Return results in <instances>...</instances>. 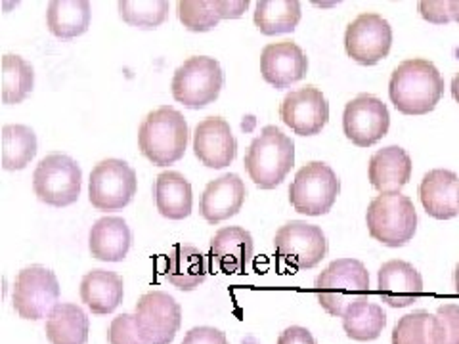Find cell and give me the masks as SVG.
I'll use <instances>...</instances> for the list:
<instances>
[{
    "label": "cell",
    "mask_w": 459,
    "mask_h": 344,
    "mask_svg": "<svg viewBox=\"0 0 459 344\" xmlns=\"http://www.w3.org/2000/svg\"><path fill=\"white\" fill-rule=\"evenodd\" d=\"M280 117L295 134L314 136L322 133L329 121V104L320 89L308 84L283 98Z\"/></svg>",
    "instance_id": "9a60e30c"
},
{
    "label": "cell",
    "mask_w": 459,
    "mask_h": 344,
    "mask_svg": "<svg viewBox=\"0 0 459 344\" xmlns=\"http://www.w3.org/2000/svg\"><path fill=\"white\" fill-rule=\"evenodd\" d=\"M136 323L146 344H170L182 325L180 305L165 291L143 293L136 303Z\"/></svg>",
    "instance_id": "4fadbf2b"
},
{
    "label": "cell",
    "mask_w": 459,
    "mask_h": 344,
    "mask_svg": "<svg viewBox=\"0 0 459 344\" xmlns=\"http://www.w3.org/2000/svg\"><path fill=\"white\" fill-rule=\"evenodd\" d=\"M133 232L119 217H106L96 220L91 229L89 247L96 261L121 262L131 251Z\"/></svg>",
    "instance_id": "603a6c76"
},
{
    "label": "cell",
    "mask_w": 459,
    "mask_h": 344,
    "mask_svg": "<svg viewBox=\"0 0 459 344\" xmlns=\"http://www.w3.org/2000/svg\"><path fill=\"white\" fill-rule=\"evenodd\" d=\"M194 153L209 168H224L236 159L238 142L228 121L207 117L195 126Z\"/></svg>",
    "instance_id": "2e32d148"
},
{
    "label": "cell",
    "mask_w": 459,
    "mask_h": 344,
    "mask_svg": "<svg viewBox=\"0 0 459 344\" xmlns=\"http://www.w3.org/2000/svg\"><path fill=\"white\" fill-rule=\"evenodd\" d=\"M452 96H454V99L455 102L459 104V73L454 77V81H452Z\"/></svg>",
    "instance_id": "b9f144b4"
},
{
    "label": "cell",
    "mask_w": 459,
    "mask_h": 344,
    "mask_svg": "<svg viewBox=\"0 0 459 344\" xmlns=\"http://www.w3.org/2000/svg\"><path fill=\"white\" fill-rule=\"evenodd\" d=\"M278 344H316V339L312 337V333L307 327L291 325L280 335Z\"/></svg>",
    "instance_id": "ab89813d"
},
{
    "label": "cell",
    "mask_w": 459,
    "mask_h": 344,
    "mask_svg": "<svg viewBox=\"0 0 459 344\" xmlns=\"http://www.w3.org/2000/svg\"><path fill=\"white\" fill-rule=\"evenodd\" d=\"M155 205L165 219L184 220L190 217L194 205L192 184L186 180L180 172L167 170L161 172L153 185Z\"/></svg>",
    "instance_id": "484cf974"
},
{
    "label": "cell",
    "mask_w": 459,
    "mask_h": 344,
    "mask_svg": "<svg viewBox=\"0 0 459 344\" xmlns=\"http://www.w3.org/2000/svg\"><path fill=\"white\" fill-rule=\"evenodd\" d=\"M454 281H455V293L459 295V262L455 266V274H454Z\"/></svg>",
    "instance_id": "7bdbcfd3"
},
{
    "label": "cell",
    "mask_w": 459,
    "mask_h": 344,
    "mask_svg": "<svg viewBox=\"0 0 459 344\" xmlns=\"http://www.w3.org/2000/svg\"><path fill=\"white\" fill-rule=\"evenodd\" d=\"M89 318L81 306L60 303L47 318V339L52 344H86Z\"/></svg>",
    "instance_id": "4316f807"
},
{
    "label": "cell",
    "mask_w": 459,
    "mask_h": 344,
    "mask_svg": "<svg viewBox=\"0 0 459 344\" xmlns=\"http://www.w3.org/2000/svg\"><path fill=\"white\" fill-rule=\"evenodd\" d=\"M450 12H452V20L459 23V0H450Z\"/></svg>",
    "instance_id": "60d3db41"
},
{
    "label": "cell",
    "mask_w": 459,
    "mask_h": 344,
    "mask_svg": "<svg viewBox=\"0 0 459 344\" xmlns=\"http://www.w3.org/2000/svg\"><path fill=\"white\" fill-rule=\"evenodd\" d=\"M393 29L383 16L373 12L360 13L344 33V50L360 65H376L389 56Z\"/></svg>",
    "instance_id": "7c38bea8"
},
{
    "label": "cell",
    "mask_w": 459,
    "mask_h": 344,
    "mask_svg": "<svg viewBox=\"0 0 459 344\" xmlns=\"http://www.w3.org/2000/svg\"><path fill=\"white\" fill-rule=\"evenodd\" d=\"M247 190L238 175H224L207 184L201 195V217L209 224H221L236 217L246 203Z\"/></svg>",
    "instance_id": "ffe728a7"
},
{
    "label": "cell",
    "mask_w": 459,
    "mask_h": 344,
    "mask_svg": "<svg viewBox=\"0 0 459 344\" xmlns=\"http://www.w3.org/2000/svg\"><path fill=\"white\" fill-rule=\"evenodd\" d=\"M393 344H437L435 315L418 310L400 318L393 331Z\"/></svg>",
    "instance_id": "836d02e7"
},
{
    "label": "cell",
    "mask_w": 459,
    "mask_h": 344,
    "mask_svg": "<svg viewBox=\"0 0 459 344\" xmlns=\"http://www.w3.org/2000/svg\"><path fill=\"white\" fill-rule=\"evenodd\" d=\"M369 236L386 247H402L415 236L418 212L413 201L402 194H381L366 212Z\"/></svg>",
    "instance_id": "5b68a950"
},
{
    "label": "cell",
    "mask_w": 459,
    "mask_h": 344,
    "mask_svg": "<svg viewBox=\"0 0 459 344\" xmlns=\"http://www.w3.org/2000/svg\"><path fill=\"white\" fill-rule=\"evenodd\" d=\"M420 13L423 20L437 25L452 22L450 3H427V0H423V3H420Z\"/></svg>",
    "instance_id": "f35d334b"
},
{
    "label": "cell",
    "mask_w": 459,
    "mask_h": 344,
    "mask_svg": "<svg viewBox=\"0 0 459 344\" xmlns=\"http://www.w3.org/2000/svg\"><path fill=\"white\" fill-rule=\"evenodd\" d=\"M442 94V75L435 64L421 57L402 62L389 81L391 102L404 115H427L437 108Z\"/></svg>",
    "instance_id": "6da1fadb"
},
{
    "label": "cell",
    "mask_w": 459,
    "mask_h": 344,
    "mask_svg": "<svg viewBox=\"0 0 459 344\" xmlns=\"http://www.w3.org/2000/svg\"><path fill=\"white\" fill-rule=\"evenodd\" d=\"M339 192L341 180L335 170L322 161H310L297 172L290 185V203L307 217H322L332 211Z\"/></svg>",
    "instance_id": "52a82bcc"
},
{
    "label": "cell",
    "mask_w": 459,
    "mask_h": 344,
    "mask_svg": "<svg viewBox=\"0 0 459 344\" xmlns=\"http://www.w3.org/2000/svg\"><path fill=\"white\" fill-rule=\"evenodd\" d=\"M391 113L379 98L360 94L342 113V131L358 148H369L389 133Z\"/></svg>",
    "instance_id": "5bb4252c"
},
{
    "label": "cell",
    "mask_w": 459,
    "mask_h": 344,
    "mask_svg": "<svg viewBox=\"0 0 459 344\" xmlns=\"http://www.w3.org/2000/svg\"><path fill=\"white\" fill-rule=\"evenodd\" d=\"M82 170L64 153H50L35 168V195L50 207H69L81 195Z\"/></svg>",
    "instance_id": "ba28073f"
},
{
    "label": "cell",
    "mask_w": 459,
    "mask_h": 344,
    "mask_svg": "<svg viewBox=\"0 0 459 344\" xmlns=\"http://www.w3.org/2000/svg\"><path fill=\"white\" fill-rule=\"evenodd\" d=\"M37 155V134L25 125H6L3 128V167L22 170Z\"/></svg>",
    "instance_id": "4dcf8cb0"
},
{
    "label": "cell",
    "mask_w": 459,
    "mask_h": 344,
    "mask_svg": "<svg viewBox=\"0 0 459 344\" xmlns=\"http://www.w3.org/2000/svg\"><path fill=\"white\" fill-rule=\"evenodd\" d=\"M188 123L175 108H157L146 115L138 131L142 155L157 167L180 161L188 148Z\"/></svg>",
    "instance_id": "7a4b0ae2"
},
{
    "label": "cell",
    "mask_w": 459,
    "mask_h": 344,
    "mask_svg": "<svg viewBox=\"0 0 459 344\" xmlns=\"http://www.w3.org/2000/svg\"><path fill=\"white\" fill-rule=\"evenodd\" d=\"M411 159L398 146L383 148L373 153L368 167V176L373 188L381 194H400L411 178Z\"/></svg>",
    "instance_id": "7402d4cb"
},
{
    "label": "cell",
    "mask_w": 459,
    "mask_h": 344,
    "mask_svg": "<svg viewBox=\"0 0 459 344\" xmlns=\"http://www.w3.org/2000/svg\"><path fill=\"white\" fill-rule=\"evenodd\" d=\"M420 199L429 217L450 220L459 214V176L452 170H429L420 184Z\"/></svg>",
    "instance_id": "d6986e66"
},
{
    "label": "cell",
    "mask_w": 459,
    "mask_h": 344,
    "mask_svg": "<svg viewBox=\"0 0 459 344\" xmlns=\"http://www.w3.org/2000/svg\"><path fill=\"white\" fill-rule=\"evenodd\" d=\"M123 278L115 271L96 268L81 281V298L92 314H111L123 303Z\"/></svg>",
    "instance_id": "d4e9b609"
},
{
    "label": "cell",
    "mask_w": 459,
    "mask_h": 344,
    "mask_svg": "<svg viewBox=\"0 0 459 344\" xmlns=\"http://www.w3.org/2000/svg\"><path fill=\"white\" fill-rule=\"evenodd\" d=\"M35 71L22 56L6 54L3 57V102L22 104L33 92Z\"/></svg>",
    "instance_id": "1f68e13d"
},
{
    "label": "cell",
    "mask_w": 459,
    "mask_h": 344,
    "mask_svg": "<svg viewBox=\"0 0 459 344\" xmlns=\"http://www.w3.org/2000/svg\"><path fill=\"white\" fill-rule=\"evenodd\" d=\"M314 293L327 314L342 318L351 305L369 297V271L360 261L339 258L316 278Z\"/></svg>",
    "instance_id": "3957f363"
},
{
    "label": "cell",
    "mask_w": 459,
    "mask_h": 344,
    "mask_svg": "<svg viewBox=\"0 0 459 344\" xmlns=\"http://www.w3.org/2000/svg\"><path fill=\"white\" fill-rule=\"evenodd\" d=\"M274 249L287 266L295 270H310L325 258L327 239L320 226L291 220L276 232Z\"/></svg>",
    "instance_id": "8fae6325"
},
{
    "label": "cell",
    "mask_w": 459,
    "mask_h": 344,
    "mask_svg": "<svg viewBox=\"0 0 459 344\" xmlns=\"http://www.w3.org/2000/svg\"><path fill=\"white\" fill-rule=\"evenodd\" d=\"M47 25L57 39H75L89 31L91 4L84 0H54L47 10Z\"/></svg>",
    "instance_id": "83f0119b"
},
{
    "label": "cell",
    "mask_w": 459,
    "mask_h": 344,
    "mask_svg": "<svg viewBox=\"0 0 459 344\" xmlns=\"http://www.w3.org/2000/svg\"><path fill=\"white\" fill-rule=\"evenodd\" d=\"M300 22V3L297 0H263L255 8V25L268 37L291 33Z\"/></svg>",
    "instance_id": "f546056e"
},
{
    "label": "cell",
    "mask_w": 459,
    "mask_h": 344,
    "mask_svg": "<svg viewBox=\"0 0 459 344\" xmlns=\"http://www.w3.org/2000/svg\"><path fill=\"white\" fill-rule=\"evenodd\" d=\"M178 20L184 23L188 31L207 33L212 27H217L222 18L221 0H180L177 4Z\"/></svg>",
    "instance_id": "d6a6232c"
},
{
    "label": "cell",
    "mask_w": 459,
    "mask_h": 344,
    "mask_svg": "<svg viewBox=\"0 0 459 344\" xmlns=\"http://www.w3.org/2000/svg\"><path fill=\"white\" fill-rule=\"evenodd\" d=\"M224 86V73L214 57H188L172 77V96L178 104L201 109L219 98Z\"/></svg>",
    "instance_id": "8992f818"
},
{
    "label": "cell",
    "mask_w": 459,
    "mask_h": 344,
    "mask_svg": "<svg viewBox=\"0 0 459 344\" xmlns=\"http://www.w3.org/2000/svg\"><path fill=\"white\" fill-rule=\"evenodd\" d=\"M108 340L109 344H146L136 323V314H121L117 318H113Z\"/></svg>",
    "instance_id": "8d00e7d4"
},
{
    "label": "cell",
    "mask_w": 459,
    "mask_h": 344,
    "mask_svg": "<svg viewBox=\"0 0 459 344\" xmlns=\"http://www.w3.org/2000/svg\"><path fill=\"white\" fill-rule=\"evenodd\" d=\"M212 264L224 274H241L253 258V237L239 226L219 229L211 239Z\"/></svg>",
    "instance_id": "44dd1931"
},
{
    "label": "cell",
    "mask_w": 459,
    "mask_h": 344,
    "mask_svg": "<svg viewBox=\"0 0 459 344\" xmlns=\"http://www.w3.org/2000/svg\"><path fill=\"white\" fill-rule=\"evenodd\" d=\"M180 344H230L226 335L221 329L214 327H194L184 335V340Z\"/></svg>",
    "instance_id": "74e56055"
},
{
    "label": "cell",
    "mask_w": 459,
    "mask_h": 344,
    "mask_svg": "<svg viewBox=\"0 0 459 344\" xmlns=\"http://www.w3.org/2000/svg\"><path fill=\"white\" fill-rule=\"evenodd\" d=\"M379 295L393 308H406L418 303L423 295V278L418 270L404 261H389L379 268Z\"/></svg>",
    "instance_id": "ac0fdd59"
},
{
    "label": "cell",
    "mask_w": 459,
    "mask_h": 344,
    "mask_svg": "<svg viewBox=\"0 0 459 344\" xmlns=\"http://www.w3.org/2000/svg\"><path fill=\"white\" fill-rule=\"evenodd\" d=\"M138 190L134 168L121 159L100 161L91 172L89 199L96 211H121Z\"/></svg>",
    "instance_id": "30bf717a"
},
{
    "label": "cell",
    "mask_w": 459,
    "mask_h": 344,
    "mask_svg": "<svg viewBox=\"0 0 459 344\" xmlns=\"http://www.w3.org/2000/svg\"><path fill=\"white\" fill-rule=\"evenodd\" d=\"M60 283L52 270L45 266H27L23 268L16 283H13V310L23 320L48 318V314L60 305Z\"/></svg>",
    "instance_id": "9c48e42d"
},
{
    "label": "cell",
    "mask_w": 459,
    "mask_h": 344,
    "mask_svg": "<svg viewBox=\"0 0 459 344\" xmlns=\"http://www.w3.org/2000/svg\"><path fill=\"white\" fill-rule=\"evenodd\" d=\"M308 57L293 40H281L266 45L261 54V73L266 82L276 89H287L305 79Z\"/></svg>",
    "instance_id": "e0dca14e"
},
{
    "label": "cell",
    "mask_w": 459,
    "mask_h": 344,
    "mask_svg": "<svg viewBox=\"0 0 459 344\" xmlns=\"http://www.w3.org/2000/svg\"><path fill=\"white\" fill-rule=\"evenodd\" d=\"M386 325V314L371 300L354 303L342 314V329L352 340H376Z\"/></svg>",
    "instance_id": "f1b7e54d"
},
{
    "label": "cell",
    "mask_w": 459,
    "mask_h": 344,
    "mask_svg": "<svg viewBox=\"0 0 459 344\" xmlns=\"http://www.w3.org/2000/svg\"><path fill=\"white\" fill-rule=\"evenodd\" d=\"M170 4L165 0H121L119 13L125 23L140 29L160 27L169 16Z\"/></svg>",
    "instance_id": "e575fe53"
},
{
    "label": "cell",
    "mask_w": 459,
    "mask_h": 344,
    "mask_svg": "<svg viewBox=\"0 0 459 344\" xmlns=\"http://www.w3.org/2000/svg\"><path fill=\"white\" fill-rule=\"evenodd\" d=\"M437 344H459V305H440L435 314Z\"/></svg>",
    "instance_id": "d590c367"
},
{
    "label": "cell",
    "mask_w": 459,
    "mask_h": 344,
    "mask_svg": "<svg viewBox=\"0 0 459 344\" xmlns=\"http://www.w3.org/2000/svg\"><path fill=\"white\" fill-rule=\"evenodd\" d=\"M165 278L178 291H194L207 278L205 254L192 245L172 247L165 258Z\"/></svg>",
    "instance_id": "cb8c5ba5"
},
{
    "label": "cell",
    "mask_w": 459,
    "mask_h": 344,
    "mask_svg": "<svg viewBox=\"0 0 459 344\" xmlns=\"http://www.w3.org/2000/svg\"><path fill=\"white\" fill-rule=\"evenodd\" d=\"M246 170L261 190H274L295 165V142L278 126H264L246 153Z\"/></svg>",
    "instance_id": "277c9868"
}]
</instances>
